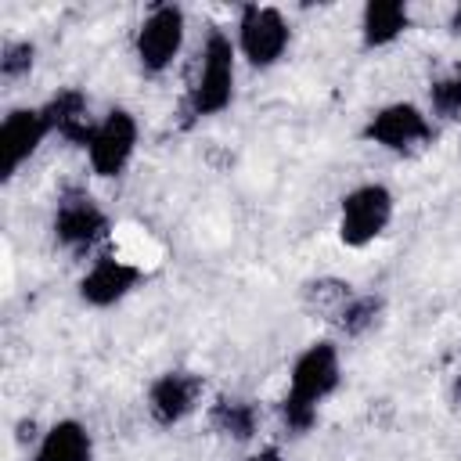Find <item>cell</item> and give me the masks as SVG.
<instances>
[{"label": "cell", "mask_w": 461, "mask_h": 461, "mask_svg": "<svg viewBox=\"0 0 461 461\" xmlns=\"http://www.w3.org/2000/svg\"><path fill=\"white\" fill-rule=\"evenodd\" d=\"M342 385V346L335 335H321L306 342L292 364H288V382L277 400V425L285 436L299 439L317 429L321 407L339 393Z\"/></svg>", "instance_id": "6da1fadb"}, {"label": "cell", "mask_w": 461, "mask_h": 461, "mask_svg": "<svg viewBox=\"0 0 461 461\" xmlns=\"http://www.w3.org/2000/svg\"><path fill=\"white\" fill-rule=\"evenodd\" d=\"M194 72L184 94V126L205 122L223 115L234 104V90H238V47L234 36L220 25H209V32L202 36V47L194 54Z\"/></svg>", "instance_id": "7a4b0ae2"}, {"label": "cell", "mask_w": 461, "mask_h": 461, "mask_svg": "<svg viewBox=\"0 0 461 461\" xmlns=\"http://www.w3.org/2000/svg\"><path fill=\"white\" fill-rule=\"evenodd\" d=\"M50 238L61 252L76 259H86V256L94 259L112 238V216L83 184H68L54 198Z\"/></svg>", "instance_id": "3957f363"}, {"label": "cell", "mask_w": 461, "mask_h": 461, "mask_svg": "<svg viewBox=\"0 0 461 461\" xmlns=\"http://www.w3.org/2000/svg\"><path fill=\"white\" fill-rule=\"evenodd\" d=\"M360 137L375 144L378 151H389L396 158H414L436 144L439 122L418 101H389V104H378L364 119Z\"/></svg>", "instance_id": "277c9868"}, {"label": "cell", "mask_w": 461, "mask_h": 461, "mask_svg": "<svg viewBox=\"0 0 461 461\" xmlns=\"http://www.w3.org/2000/svg\"><path fill=\"white\" fill-rule=\"evenodd\" d=\"M230 36H234L238 58L252 72L277 68L292 50V22L274 4H241Z\"/></svg>", "instance_id": "5b68a950"}, {"label": "cell", "mask_w": 461, "mask_h": 461, "mask_svg": "<svg viewBox=\"0 0 461 461\" xmlns=\"http://www.w3.org/2000/svg\"><path fill=\"white\" fill-rule=\"evenodd\" d=\"M187 43V11L180 4H151L133 29V61L148 79L166 76Z\"/></svg>", "instance_id": "8992f818"}, {"label": "cell", "mask_w": 461, "mask_h": 461, "mask_svg": "<svg viewBox=\"0 0 461 461\" xmlns=\"http://www.w3.org/2000/svg\"><path fill=\"white\" fill-rule=\"evenodd\" d=\"M396 220V194L382 180H364L349 187L339 198V216H335V234L346 249L360 252L375 245Z\"/></svg>", "instance_id": "52a82bcc"}, {"label": "cell", "mask_w": 461, "mask_h": 461, "mask_svg": "<svg viewBox=\"0 0 461 461\" xmlns=\"http://www.w3.org/2000/svg\"><path fill=\"white\" fill-rule=\"evenodd\" d=\"M137 148H140V119L126 104H112L104 115H97V126L83 155L97 180H119L133 166Z\"/></svg>", "instance_id": "ba28073f"}, {"label": "cell", "mask_w": 461, "mask_h": 461, "mask_svg": "<svg viewBox=\"0 0 461 461\" xmlns=\"http://www.w3.org/2000/svg\"><path fill=\"white\" fill-rule=\"evenodd\" d=\"M205 407V375L191 367H166L144 389V411L151 425L176 429Z\"/></svg>", "instance_id": "9c48e42d"}, {"label": "cell", "mask_w": 461, "mask_h": 461, "mask_svg": "<svg viewBox=\"0 0 461 461\" xmlns=\"http://www.w3.org/2000/svg\"><path fill=\"white\" fill-rule=\"evenodd\" d=\"M140 281H144L140 263H130L126 256H119L112 249H101L79 274L76 295L86 310H112V306L126 303L140 288Z\"/></svg>", "instance_id": "30bf717a"}, {"label": "cell", "mask_w": 461, "mask_h": 461, "mask_svg": "<svg viewBox=\"0 0 461 461\" xmlns=\"http://www.w3.org/2000/svg\"><path fill=\"white\" fill-rule=\"evenodd\" d=\"M50 126L40 104H18L7 108V115L0 119V176L4 184H11L47 144Z\"/></svg>", "instance_id": "8fae6325"}, {"label": "cell", "mask_w": 461, "mask_h": 461, "mask_svg": "<svg viewBox=\"0 0 461 461\" xmlns=\"http://www.w3.org/2000/svg\"><path fill=\"white\" fill-rule=\"evenodd\" d=\"M43 115H47V126H50V137H61L65 144L72 148H86L94 126H97V115L90 108V97L86 90L79 86H61L54 90L43 104Z\"/></svg>", "instance_id": "7c38bea8"}, {"label": "cell", "mask_w": 461, "mask_h": 461, "mask_svg": "<svg viewBox=\"0 0 461 461\" xmlns=\"http://www.w3.org/2000/svg\"><path fill=\"white\" fill-rule=\"evenodd\" d=\"M411 25H414L411 4H403V0H367L360 7V22H357L360 47L367 54L389 50L393 43H400L411 32Z\"/></svg>", "instance_id": "4fadbf2b"}, {"label": "cell", "mask_w": 461, "mask_h": 461, "mask_svg": "<svg viewBox=\"0 0 461 461\" xmlns=\"http://www.w3.org/2000/svg\"><path fill=\"white\" fill-rule=\"evenodd\" d=\"M205 421L216 436L230 439V443H252L259 436L263 425V411L256 400L238 396V393H220L205 403Z\"/></svg>", "instance_id": "5bb4252c"}, {"label": "cell", "mask_w": 461, "mask_h": 461, "mask_svg": "<svg viewBox=\"0 0 461 461\" xmlns=\"http://www.w3.org/2000/svg\"><path fill=\"white\" fill-rule=\"evenodd\" d=\"M94 432L79 418H58L36 436L29 461H94Z\"/></svg>", "instance_id": "9a60e30c"}, {"label": "cell", "mask_w": 461, "mask_h": 461, "mask_svg": "<svg viewBox=\"0 0 461 461\" xmlns=\"http://www.w3.org/2000/svg\"><path fill=\"white\" fill-rule=\"evenodd\" d=\"M385 317V299L378 292H353L346 299V306L335 313V321L328 324L335 331V339H346V342H357V339H367Z\"/></svg>", "instance_id": "2e32d148"}, {"label": "cell", "mask_w": 461, "mask_h": 461, "mask_svg": "<svg viewBox=\"0 0 461 461\" xmlns=\"http://www.w3.org/2000/svg\"><path fill=\"white\" fill-rule=\"evenodd\" d=\"M353 292H357V285H353V281L335 277V274H324V277H310V281L303 285L299 303H303V310H306L313 321L331 324V321H335V313L346 306V299H349Z\"/></svg>", "instance_id": "e0dca14e"}, {"label": "cell", "mask_w": 461, "mask_h": 461, "mask_svg": "<svg viewBox=\"0 0 461 461\" xmlns=\"http://www.w3.org/2000/svg\"><path fill=\"white\" fill-rule=\"evenodd\" d=\"M425 108L436 122L461 119V58L447 61L439 72H432V79L425 86Z\"/></svg>", "instance_id": "ac0fdd59"}, {"label": "cell", "mask_w": 461, "mask_h": 461, "mask_svg": "<svg viewBox=\"0 0 461 461\" xmlns=\"http://www.w3.org/2000/svg\"><path fill=\"white\" fill-rule=\"evenodd\" d=\"M36 54H40L36 43L25 40V36L4 40V47H0V79H4V83H22V79H29L32 68H36Z\"/></svg>", "instance_id": "d6986e66"}, {"label": "cell", "mask_w": 461, "mask_h": 461, "mask_svg": "<svg viewBox=\"0 0 461 461\" xmlns=\"http://www.w3.org/2000/svg\"><path fill=\"white\" fill-rule=\"evenodd\" d=\"M249 461H281V450L277 447H259L249 454Z\"/></svg>", "instance_id": "ffe728a7"}, {"label": "cell", "mask_w": 461, "mask_h": 461, "mask_svg": "<svg viewBox=\"0 0 461 461\" xmlns=\"http://www.w3.org/2000/svg\"><path fill=\"white\" fill-rule=\"evenodd\" d=\"M447 29H450L454 36H461V0L450 7V14H447Z\"/></svg>", "instance_id": "44dd1931"}, {"label": "cell", "mask_w": 461, "mask_h": 461, "mask_svg": "<svg viewBox=\"0 0 461 461\" xmlns=\"http://www.w3.org/2000/svg\"><path fill=\"white\" fill-rule=\"evenodd\" d=\"M450 400H454V407L461 411V371H457L454 382H450Z\"/></svg>", "instance_id": "7402d4cb"}]
</instances>
